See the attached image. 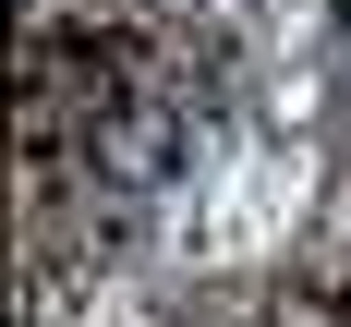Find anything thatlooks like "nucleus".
Wrapping results in <instances>:
<instances>
[{"mask_svg":"<svg viewBox=\"0 0 351 327\" xmlns=\"http://www.w3.org/2000/svg\"><path fill=\"white\" fill-rule=\"evenodd\" d=\"M85 170L121 182V194H158V182L182 170V109H158V97H109L97 121H85Z\"/></svg>","mask_w":351,"mask_h":327,"instance_id":"f257e3e1","label":"nucleus"},{"mask_svg":"<svg viewBox=\"0 0 351 327\" xmlns=\"http://www.w3.org/2000/svg\"><path fill=\"white\" fill-rule=\"evenodd\" d=\"M267 327H291V315H267Z\"/></svg>","mask_w":351,"mask_h":327,"instance_id":"f03ea898","label":"nucleus"}]
</instances>
